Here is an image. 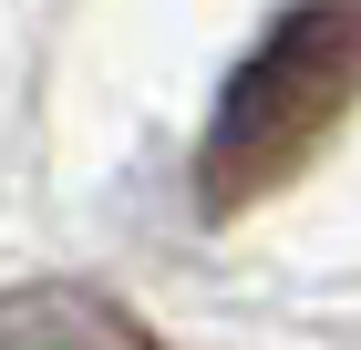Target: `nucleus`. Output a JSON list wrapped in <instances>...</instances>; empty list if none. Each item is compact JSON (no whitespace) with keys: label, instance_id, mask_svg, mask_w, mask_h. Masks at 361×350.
<instances>
[{"label":"nucleus","instance_id":"obj_2","mask_svg":"<svg viewBox=\"0 0 361 350\" xmlns=\"http://www.w3.org/2000/svg\"><path fill=\"white\" fill-rule=\"evenodd\" d=\"M0 350H166V340L83 278H11L0 289Z\"/></svg>","mask_w":361,"mask_h":350},{"label":"nucleus","instance_id":"obj_1","mask_svg":"<svg viewBox=\"0 0 361 350\" xmlns=\"http://www.w3.org/2000/svg\"><path fill=\"white\" fill-rule=\"evenodd\" d=\"M351 104H361V0H300L227 73L217 113H207V144H196V206L238 216L258 196H279L341 135Z\"/></svg>","mask_w":361,"mask_h":350}]
</instances>
